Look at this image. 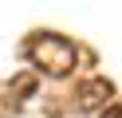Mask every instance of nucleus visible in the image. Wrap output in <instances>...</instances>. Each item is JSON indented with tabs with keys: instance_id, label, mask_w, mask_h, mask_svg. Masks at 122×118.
Returning a JSON list of instances; mask_svg holds the SVG:
<instances>
[{
	"instance_id": "obj_1",
	"label": "nucleus",
	"mask_w": 122,
	"mask_h": 118,
	"mask_svg": "<svg viewBox=\"0 0 122 118\" xmlns=\"http://www.w3.org/2000/svg\"><path fill=\"white\" fill-rule=\"evenodd\" d=\"M110 94H114L110 79H83V83H79V106H87V110L91 106H102Z\"/></svg>"
},
{
	"instance_id": "obj_2",
	"label": "nucleus",
	"mask_w": 122,
	"mask_h": 118,
	"mask_svg": "<svg viewBox=\"0 0 122 118\" xmlns=\"http://www.w3.org/2000/svg\"><path fill=\"white\" fill-rule=\"evenodd\" d=\"M102 118H122V106H106V114Z\"/></svg>"
}]
</instances>
